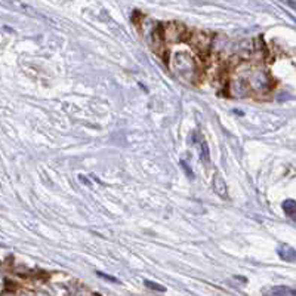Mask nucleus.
Segmentation results:
<instances>
[{"label":"nucleus","instance_id":"nucleus-1","mask_svg":"<svg viewBox=\"0 0 296 296\" xmlns=\"http://www.w3.org/2000/svg\"><path fill=\"white\" fill-rule=\"evenodd\" d=\"M173 64H175V71H176V74H178L181 79H184L187 82H193L194 80L196 71H197V65H196V61L190 55H187V53H178L175 56Z\"/></svg>","mask_w":296,"mask_h":296},{"label":"nucleus","instance_id":"nucleus-2","mask_svg":"<svg viewBox=\"0 0 296 296\" xmlns=\"http://www.w3.org/2000/svg\"><path fill=\"white\" fill-rule=\"evenodd\" d=\"M160 28H162L163 40L169 42V43H176V42H181L185 37H188L187 30L181 23H168V24L160 25Z\"/></svg>","mask_w":296,"mask_h":296},{"label":"nucleus","instance_id":"nucleus-3","mask_svg":"<svg viewBox=\"0 0 296 296\" xmlns=\"http://www.w3.org/2000/svg\"><path fill=\"white\" fill-rule=\"evenodd\" d=\"M271 79L264 70H255L249 74V86L256 92H265L271 86Z\"/></svg>","mask_w":296,"mask_h":296},{"label":"nucleus","instance_id":"nucleus-4","mask_svg":"<svg viewBox=\"0 0 296 296\" xmlns=\"http://www.w3.org/2000/svg\"><path fill=\"white\" fill-rule=\"evenodd\" d=\"M187 40L190 42V45L198 50L200 53H206L210 49V43H212V36L203 31H194L191 34H188Z\"/></svg>","mask_w":296,"mask_h":296},{"label":"nucleus","instance_id":"nucleus-5","mask_svg":"<svg viewBox=\"0 0 296 296\" xmlns=\"http://www.w3.org/2000/svg\"><path fill=\"white\" fill-rule=\"evenodd\" d=\"M213 190H215V193H216L221 198H228L227 184H225L224 178H222L219 173H216V175L213 176Z\"/></svg>","mask_w":296,"mask_h":296},{"label":"nucleus","instance_id":"nucleus-6","mask_svg":"<svg viewBox=\"0 0 296 296\" xmlns=\"http://www.w3.org/2000/svg\"><path fill=\"white\" fill-rule=\"evenodd\" d=\"M277 253L286 262H296V250L289 245H281L277 249Z\"/></svg>","mask_w":296,"mask_h":296},{"label":"nucleus","instance_id":"nucleus-7","mask_svg":"<svg viewBox=\"0 0 296 296\" xmlns=\"http://www.w3.org/2000/svg\"><path fill=\"white\" fill-rule=\"evenodd\" d=\"M281 207H283L284 213H286L289 218H292V219L296 221V201H295V200H292V198L284 200L283 204H281Z\"/></svg>","mask_w":296,"mask_h":296},{"label":"nucleus","instance_id":"nucleus-8","mask_svg":"<svg viewBox=\"0 0 296 296\" xmlns=\"http://www.w3.org/2000/svg\"><path fill=\"white\" fill-rule=\"evenodd\" d=\"M231 91L234 92V95L237 97H242L247 92V82H243V80H236L233 85H231Z\"/></svg>","mask_w":296,"mask_h":296},{"label":"nucleus","instance_id":"nucleus-9","mask_svg":"<svg viewBox=\"0 0 296 296\" xmlns=\"http://www.w3.org/2000/svg\"><path fill=\"white\" fill-rule=\"evenodd\" d=\"M272 295L274 296H296V290L284 287V286H278L272 289Z\"/></svg>","mask_w":296,"mask_h":296},{"label":"nucleus","instance_id":"nucleus-10","mask_svg":"<svg viewBox=\"0 0 296 296\" xmlns=\"http://www.w3.org/2000/svg\"><path fill=\"white\" fill-rule=\"evenodd\" d=\"M200 159L207 165L210 162V151H209V145L206 141H201V145H200Z\"/></svg>","mask_w":296,"mask_h":296},{"label":"nucleus","instance_id":"nucleus-11","mask_svg":"<svg viewBox=\"0 0 296 296\" xmlns=\"http://www.w3.org/2000/svg\"><path fill=\"white\" fill-rule=\"evenodd\" d=\"M144 283H145V286H147L148 289H153V290H157V292H166V287H165V286H162V284H157V283H154V281L145 280Z\"/></svg>","mask_w":296,"mask_h":296},{"label":"nucleus","instance_id":"nucleus-12","mask_svg":"<svg viewBox=\"0 0 296 296\" xmlns=\"http://www.w3.org/2000/svg\"><path fill=\"white\" fill-rule=\"evenodd\" d=\"M181 166H182V169L185 171V173H187V175H188V176H190V178L193 179V178H194V173H193L191 168H190V166H188V165H187L185 162H181Z\"/></svg>","mask_w":296,"mask_h":296},{"label":"nucleus","instance_id":"nucleus-13","mask_svg":"<svg viewBox=\"0 0 296 296\" xmlns=\"http://www.w3.org/2000/svg\"><path fill=\"white\" fill-rule=\"evenodd\" d=\"M98 275L102 277V278H105V280H110V281H113V283H119L117 278H114V277H111V275H107V274H102V272H98Z\"/></svg>","mask_w":296,"mask_h":296},{"label":"nucleus","instance_id":"nucleus-14","mask_svg":"<svg viewBox=\"0 0 296 296\" xmlns=\"http://www.w3.org/2000/svg\"><path fill=\"white\" fill-rule=\"evenodd\" d=\"M287 5H289V6H292V8H295V9H296V2H287Z\"/></svg>","mask_w":296,"mask_h":296}]
</instances>
